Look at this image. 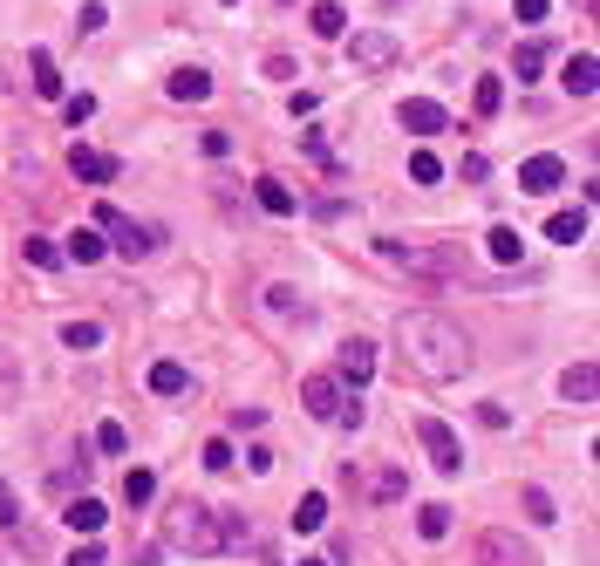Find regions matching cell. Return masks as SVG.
I'll return each mask as SVG.
<instances>
[{"mask_svg": "<svg viewBox=\"0 0 600 566\" xmlns=\"http://www.w3.org/2000/svg\"><path fill=\"white\" fill-rule=\"evenodd\" d=\"M396 348H403V362L423 382H457L471 369V335L450 314H430V307H416V314L396 321Z\"/></svg>", "mask_w": 600, "mask_h": 566, "instance_id": "obj_1", "label": "cell"}, {"mask_svg": "<svg viewBox=\"0 0 600 566\" xmlns=\"http://www.w3.org/2000/svg\"><path fill=\"white\" fill-rule=\"evenodd\" d=\"M164 539L185 546V553H225V526H219V512H212L205 498H178V505L164 512Z\"/></svg>", "mask_w": 600, "mask_h": 566, "instance_id": "obj_2", "label": "cell"}, {"mask_svg": "<svg viewBox=\"0 0 600 566\" xmlns=\"http://www.w3.org/2000/svg\"><path fill=\"white\" fill-rule=\"evenodd\" d=\"M96 232H116L110 246L123 253V260H144V253H157V246H164V232H157V226H137V219H123L116 205H96Z\"/></svg>", "mask_w": 600, "mask_h": 566, "instance_id": "obj_3", "label": "cell"}, {"mask_svg": "<svg viewBox=\"0 0 600 566\" xmlns=\"http://www.w3.org/2000/svg\"><path fill=\"white\" fill-rule=\"evenodd\" d=\"M375 253L389 266H403V273H423V280H444V273H457V260H450L444 246H403V239H375Z\"/></svg>", "mask_w": 600, "mask_h": 566, "instance_id": "obj_4", "label": "cell"}, {"mask_svg": "<svg viewBox=\"0 0 600 566\" xmlns=\"http://www.w3.org/2000/svg\"><path fill=\"white\" fill-rule=\"evenodd\" d=\"M416 437H423V451H430V464H437L444 478L464 471V444H457V430H450L444 416H416Z\"/></svg>", "mask_w": 600, "mask_h": 566, "instance_id": "obj_5", "label": "cell"}, {"mask_svg": "<svg viewBox=\"0 0 600 566\" xmlns=\"http://www.w3.org/2000/svg\"><path fill=\"white\" fill-rule=\"evenodd\" d=\"M348 62L362 76H382V69L403 62V48H396V35H382V28H362V35H348Z\"/></svg>", "mask_w": 600, "mask_h": 566, "instance_id": "obj_6", "label": "cell"}, {"mask_svg": "<svg viewBox=\"0 0 600 566\" xmlns=\"http://www.w3.org/2000/svg\"><path fill=\"white\" fill-rule=\"evenodd\" d=\"M478 566H539V553L525 546L519 532L491 526V532H478Z\"/></svg>", "mask_w": 600, "mask_h": 566, "instance_id": "obj_7", "label": "cell"}, {"mask_svg": "<svg viewBox=\"0 0 600 566\" xmlns=\"http://www.w3.org/2000/svg\"><path fill=\"white\" fill-rule=\"evenodd\" d=\"M560 185H566V164L553 151H546V157H525V164H519V191H532V198H546V191H560Z\"/></svg>", "mask_w": 600, "mask_h": 566, "instance_id": "obj_8", "label": "cell"}, {"mask_svg": "<svg viewBox=\"0 0 600 566\" xmlns=\"http://www.w3.org/2000/svg\"><path fill=\"white\" fill-rule=\"evenodd\" d=\"M375 376V341H341V355H335V382H355V389H362V382Z\"/></svg>", "mask_w": 600, "mask_h": 566, "instance_id": "obj_9", "label": "cell"}, {"mask_svg": "<svg viewBox=\"0 0 600 566\" xmlns=\"http://www.w3.org/2000/svg\"><path fill=\"white\" fill-rule=\"evenodd\" d=\"M300 403H307L314 416H328V423H335V410H341V382H335V376H307V382H300Z\"/></svg>", "mask_w": 600, "mask_h": 566, "instance_id": "obj_10", "label": "cell"}, {"mask_svg": "<svg viewBox=\"0 0 600 566\" xmlns=\"http://www.w3.org/2000/svg\"><path fill=\"white\" fill-rule=\"evenodd\" d=\"M450 116H444V103H430V96H410L403 103V130H416V137H437Z\"/></svg>", "mask_w": 600, "mask_h": 566, "instance_id": "obj_11", "label": "cell"}, {"mask_svg": "<svg viewBox=\"0 0 600 566\" xmlns=\"http://www.w3.org/2000/svg\"><path fill=\"white\" fill-rule=\"evenodd\" d=\"M69 171H75V178H89V185H110V178H116V157L75 144V151H69Z\"/></svg>", "mask_w": 600, "mask_h": 566, "instance_id": "obj_12", "label": "cell"}, {"mask_svg": "<svg viewBox=\"0 0 600 566\" xmlns=\"http://www.w3.org/2000/svg\"><path fill=\"white\" fill-rule=\"evenodd\" d=\"M62 519H69V526L82 532V539H96L110 512H103V498H89V491H82V498H69V505H62Z\"/></svg>", "mask_w": 600, "mask_h": 566, "instance_id": "obj_13", "label": "cell"}, {"mask_svg": "<svg viewBox=\"0 0 600 566\" xmlns=\"http://www.w3.org/2000/svg\"><path fill=\"white\" fill-rule=\"evenodd\" d=\"M566 89H573V96H594L600 89V62H594V48H580V55H566Z\"/></svg>", "mask_w": 600, "mask_h": 566, "instance_id": "obj_14", "label": "cell"}, {"mask_svg": "<svg viewBox=\"0 0 600 566\" xmlns=\"http://www.w3.org/2000/svg\"><path fill=\"white\" fill-rule=\"evenodd\" d=\"M103 253H110V239H103L96 226H75V232H69V246H62V260H82V266H96Z\"/></svg>", "mask_w": 600, "mask_h": 566, "instance_id": "obj_15", "label": "cell"}, {"mask_svg": "<svg viewBox=\"0 0 600 566\" xmlns=\"http://www.w3.org/2000/svg\"><path fill=\"white\" fill-rule=\"evenodd\" d=\"M594 389H600V369H594V362H573V369L560 376V396H566V403H594Z\"/></svg>", "mask_w": 600, "mask_h": 566, "instance_id": "obj_16", "label": "cell"}, {"mask_svg": "<svg viewBox=\"0 0 600 566\" xmlns=\"http://www.w3.org/2000/svg\"><path fill=\"white\" fill-rule=\"evenodd\" d=\"M485 253H491V260H498V266H519L525 239H519V232H512V226H491V232H485Z\"/></svg>", "mask_w": 600, "mask_h": 566, "instance_id": "obj_17", "label": "cell"}, {"mask_svg": "<svg viewBox=\"0 0 600 566\" xmlns=\"http://www.w3.org/2000/svg\"><path fill=\"white\" fill-rule=\"evenodd\" d=\"M519 505H525V519H532V526H553V519H560V505H553V491H546V485H525Z\"/></svg>", "mask_w": 600, "mask_h": 566, "instance_id": "obj_18", "label": "cell"}, {"mask_svg": "<svg viewBox=\"0 0 600 566\" xmlns=\"http://www.w3.org/2000/svg\"><path fill=\"white\" fill-rule=\"evenodd\" d=\"M307 28H314V35H321V41H341V35H348V14H341L335 0H321V7L307 14Z\"/></svg>", "mask_w": 600, "mask_h": 566, "instance_id": "obj_19", "label": "cell"}, {"mask_svg": "<svg viewBox=\"0 0 600 566\" xmlns=\"http://www.w3.org/2000/svg\"><path fill=\"white\" fill-rule=\"evenodd\" d=\"M253 198H260V205H266V212H273V219H287V212H294V205H300V198H294V191H287V185H280V178H260V185H253Z\"/></svg>", "mask_w": 600, "mask_h": 566, "instance_id": "obj_20", "label": "cell"}, {"mask_svg": "<svg viewBox=\"0 0 600 566\" xmlns=\"http://www.w3.org/2000/svg\"><path fill=\"white\" fill-rule=\"evenodd\" d=\"M21 260L41 266V273H55V266H62V246H55V239H41V232H28V239H21Z\"/></svg>", "mask_w": 600, "mask_h": 566, "instance_id": "obj_21", "label": "cell"}, {"mask_svg": "<svg viewBox=\"0 0 600 566\" xmlns=\"http://www.w3.org/2000/svg\"><path fill=\"white\" fill-rule=\"evenodd\" d=\"M171 96H178V103H205V96H212V76H205V69H178V76H171Z\"/></svg>", "mask_w": 600, "mask_h": 566, "instance_id": "obj_22", "label": "cell"}, {"mask_svg": "<svg viewBox=\"0 0 600 566\" xmlns=\"http://www.w3.org/2000/svg\"><path fill=\"white\" fill-rule=\"evenodd\" d=\"M150 389H157V396H185V389H191L185 362H157V369H150Z\"/></svg>", "mask_w": 600, "mask_h": 566, "instance_id": "obj_23", "label": "cell"}, {"mask_svg": "<svg viewBox=\"0 0 600 566\" xmlns=\"http://www.w3.org/2000/svg\"><path fill=\"white\" fill-rule=\"evenodd\" d=\"M321 526H328V498H321V491H307V498L294 505V532H321Z\"/></svg>", "mask_w": 600, "mask_h": 566, "instance_id": "obj_24", "label": "cell"}, {"mask_svg": "<svg viewBox=\"0 0 600 566\" xmlns=\"http://www.w3.org/2000/svg\"><path fill=\"white\" fill-rule=\"evenodd\" d=\"M546 62H553V48H546V41H519V62H512V69H519V82H532Z\"/></svg>", "mask_w": 600, "mask_h": 566, "instance_id": "obj_25", "label": "cell"}, {"mask_svg": "<svg viewBox=\"0 0 600 566\" xmlns=\"http://www.w3.org/2000/svg\"><path fill=\"white\" fill-rule=\"evenodd\" d=\"M266 314H280V321H294V314H300V321H307V301H300L294 287H266Z\"/></svg>", "mask_w": 600, "mask_h": 566, "instance_id": "obj_26", "label": "cell"}, {"mask_svg": "<svg viewBox=\"0 0 600 566\" xmlns=\"http://www.w3.org/2000/svg\"><path fill=\"white\" fill-rule=\"evenodd\" d=\"M546 239H560V246H573V239H587V212H553V226H546Z\"/></svg>", "mask_w": 600, "mask_h": 566, "instance_id": "obj_27", "label": "cell"}, {"mask_svg": "<svg viewBox=\"0 0 600 566\" xmlns=\"http://www.w3.org/2000/svg\"><path fill=\"white\" fill-rule=\"evenodd\" d=\"M498 103H505V82H498V76H478V89H471V110H478V116H498Z\"/></svg>", "mask_w": 600, "mask_h": 566, "instance_id": "obj_28", "label": "cell"}, {"mask_svg": "<svg viewBox=\"0 0 600 566\" xmlns=\"http://www.w3.org/2000/svg\"><path fill=\"white\" fill-rule=\"evenodd\" d=\"M416 532H423V539H444L450 532V505H416Z\"/></svg>", "mask_w": 600, "mask_h": 566, "instance_id": "obj_29", "label": "cell"}, {"mask_svg": "<svg viewBox=\"0 0 600 566\" xmlns=\"http://www.w3.org/2000/svg\"><path fill=\"white\" fill-rule=\"evenodd\" d=\"M35 96H48V103L62 96V69H55L48 55H35Z\"/></svg>", "mask_w": 600, "mask_h": 566, "instance_id": "obj_30", "label": "cell"}, {"mask_svg": "<svg viewBox=\"0 0 600 566\" xmlns=\"http://www.w3.org/2000/svg\"><path fill=\"white\" fill-rule=\"evenodd\" d=\"M96 341H103L96 321H69V328H62V348H75V355H82V348H96Z\"/></svg>", "mask_w": 600, "mask_h": 566, "instance_id": "obj_31", "label": "cell"}, {"mask_svg": "<svg viewBox=\"0 0 600 566\" xmlns=\"http://www.w3.org/2000/svg\"><path fill=\"white\" fill-rule=\"evenodd\" d=\"M123 498H130V505H150V498H157V478H150V471H130V478H123Z\"/></svg>", "mask_w": 600, "mask_h": 566, "instance_id": "obj_32", "label": "cell"}, {"mask_svg": "<svg viewBox=\"0 0 600 566\" xmlns=\"http://www.w3.org/2000/svg\"><path fill=\"white\" fill-rule=\"evenodd\" d=\"M0 526L21 532V498H14V485H7V478H0Z\"/></svg>", "mask_w": 600, "mask_h": 566, "instance_id": "obj_33", "label": "cell"}, {"mask_svg": "<svg viewBox=\"0 0 600 566\" xmlns=\"http://www.w3.org/2000/svg\"><path fill=\"white\" fill-rule=\"evenodd\" d=\"M410 178H416V185H437V178H444V164H437L430 151H416L410 157Z\"/></svg>", "mask_w": 600, "mask_h": 566, "instance_id": "obj_34", "label": "cell"}, {"mask_svg": "<svg viewBox=\"0 0 600 566\" xmlns=\"http://www.w3.org/2000/svg\"><path fill=\"white\" fill-rule=\"evenodd\" d=\"M96 451H110V457H123V451H130V437H123V423H103V430H96Z\"/></svg>", "mask_w": 600, "mask_h": 566, "instance_id": "obj_35", "label": "cell"}, {"mask_svg": "<svg viewBox=\"0 0 600 566\" xmlns=\"http://www.w3.org/2000/svg\"><path fill=\"white\" fill-rule=\"evenodd\" d=\"M75 28H82V35H96V28H110V7H96V0H89V7L75 14Z\"/></svg>", "mask_w": 600, "mask_h": 566, "instance_id": "obj_36", "label": "cell"}, {"mask_svg": "<svg viewBox=\"0 0 600 566\" xmlns=\"http://www.w3.org/2000/svg\"><path fill=\"white\" fill-rule=\"evenodd\" d=\"M300 144H307V157H321V164L335 171V151H328V137H321V130H300Z\"/></svg>", "mask_w": 600, "mask_h": 566, "instance_id": "obj_37", "label": "cell"}, {"mask_svg": "<svg viewBox=\"0 0 600 566\" xmlns=\"http://www.w3.org/2000/svg\"><path fill=\"white\" fill-rule=\"evenodd\" d=\"M62 110H69V123H75V130H82V123H89V116H96V96H69V103H62Z\"/></svg>", "mask_w": 600, "mask_h": 566, "instance_id": "obj_38", "label": "cell"}, {"mask_svg": "<svg viewBox=\"0 0 600 566\" xmlns=\"http://www.w3.org/2000/svg\"><path fill=\"white\" fill-rule=\"evenodd\" d=\"M225 464H232V444L212 437V444H205V471H225Z\"/></svg>", "mask_w": 600, "mask_h": 566, "instance_id": "obj_39", "label": "cell"}, {"mask_svg": "<svg viewBox=\"0 0 600 566\" xmlns=\"http://www.w3.org/2000/svg\"><path fill=\"white\" fill-rule=\"evenodd\" d=\"M478 423H485V430H505L512 416H505V403H478Z\"/></svg>", "mask_w": 600, "mask_h": 566, "instance_id": "obj_40", "label": "cell"}, {"mask_svg": "<svg viewBox=\"0 0 600 566\" xmlns=\"http://www.w3.org/2000/svg\"><path fill=\"white\" fill-rule=\"evenodd\" d=\"M69 566H110V560H103V546L89 539V546H75V553H69Z\"/></svg>", "mask_w": 600, "mask_h": 566, "instance_id": "obj_41", "label": "cell"}, {"mask_svg": "<svg viewBox=\"0 0 600 566\" xmlns=\"http://www.w3.org/2000/svg\"><path fill=\"white\" fill-rule=\"evenodd\" d=\"M198 144H205V157H225V151H232V137H225V130H205Z\"/></svg>", "mask_w": 600, "mask_h": 566, "instance_id": "obj_42", "label": "cell"}, {"mask_svg": "<svg viewBox=\"0 0 600 566\" xmlns=\"http://www.w3.org/2000/svg\"><path fill=\"white\" fill-rule=\"evenodd\" d=\"M546 7L553 0H519V21H546Z\"/></svg>", "mask_w": 600, "mask_h": 566, "instance_id": "obj_43", "label": "cell"}, {"mask_svg": "<svg viewBox=\"0 0 600 566\" xmlns=\"http://www.w3.org/2000/svg\"><path fill=\"white\" fill-rule=\"evenodd\" d=\"M0 389L14 396V362H7V348H0Z\"/></svg>", "mask_w": 600, "mask_h": 566, "instance_id": "obj_44", "label": "cell"}, {"mask_svg": "<svg viewBox=\"0 0 600 566\" xmlns=\"http://www.w3.org/2000/svg\"><path fill=\"white\" fill-rule=\"evenodd\" d=\"M300 566H328V560H300Z\"/></svg>", "mask_w": 600, "mask_h": 566, "instance_id": "obj_45", "label": "cell"}, {"mask_svg": "<svg viewBox=\"0 0 600 566\" xmlns=\"http://www.w3.org/2000/svg\"><path fill=\"white\" fill-rule=\"evenodd\" d=\"M382 7H403V0H382Z\"/></svg>", "mask_w": 600, "mask_h": 566, "instance_id": "obj_46", "label": "cell"}, {"mask_svg": "<svg viewBox=\"0 0 600 566\" xmlns=\"http://www.w3.org/2000/svg\"><path fill=\"white\" fill-rule=\"evenodd\" d=\"M225 7H232V0H225Z\"/></svg>", "mask_w": 600, "mask_h": 566, "instance_id": "obj_47", "label": "cell"}]
</instances>
